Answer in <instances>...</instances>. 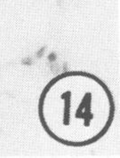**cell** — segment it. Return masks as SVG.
I'll list each match as a JSON object with an SVG mask.
<instances>
[{"label": "cell", "mask_w": 120, "mask_h": 158, "mask_svg": "<svg viewBox=\"0 0 120 158\" xmlns=\"http://www.w3.org/2000/svg\"><path fill=\"white\" fill-rule=\"evenodd\" d=\"M45 47H42V48H41L40 50L37 52V54H36V56H37L38 58L42 57L43 53L45 52Z\"/></svg>", "instance_id": "3957f363"}, {"label": "cell", "mask_w": 120, "mask_h": 158, "mask_svg": "<svg viewBox=\"0 0 120 158\" xmlns=\"http://www.w3.org/2000/svg\"><path fill=\"white\" fill-rule=\"evenodd\" d=\"M22 63L25 65H31L32 64V60H31L30 58H27V59L23 60Z\"/></svg>", "instance_id": "6da1fadb"}, {"label": "cell", "mask_w": 120, "mask_h": 158, "mask_svg": "<svg viewBox=\"0 0 120 158\" xmlns=\"http://www.w3.org/2000/svg\"><path fill=\"white\" fill-rule=\"evenodd\" d=\"M48 60L50 61H54L56 60V54L55 53H51L48 56Z\"/></svg>", "instance_id": "7a4b0ae2"}]
</instances>
